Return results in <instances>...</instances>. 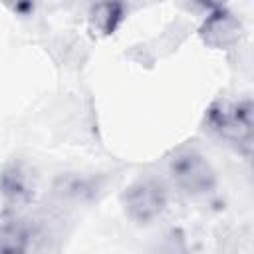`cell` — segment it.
Wrapping results in <instances>:
<instances>
[{
  "label": "cell",
  "instance_id": "1",
  "mask_svg": "<svg viewBox=\"0 0 254 254\" xmlns=\"http://www.w3.org/2000/svg\"><path fill=\"white\" fill-rule=\"evenodd\" d=\"M204 125L210 133L232 143L246 159L252 153V101L216 99L204 113Z\"/></svg>",
  "mask_w": 254,
  "mask_h": 254
},
{
  "label": "cell",
  "instance_id": "7",
  "mask_svg": "<svg viewBox=\"0 0 254 254\" xmlns=\"http://www.w3.org/2000/svg\"><path fill=\"white\" fill-rule=\"evenodd\" d=\"M32 230L22 220H8L0 226V252H26Z\"/></svg>",
  "mask_w": 254,
  "mask_h": 254
},
{
  "label": "cell",
  "instance_id": "5",
  "mask_svg": "<svg viewBox=\"0 0 254 254\" xmlns=\"http://www.w3.org/2000/svg\"><path fill=\"white\" fill-rule=\"evenodd\" d=\"M198 34H200V40L208 48L228 50L238 44V40L242 36V24L230 10H226L222 6L216 10H210V14L202 22Z\"/></svg>",
  "mask_w": 254,
  "mask_h": 254
},
{
  "label": "cell",
  "instance_id": "9",
  "mask_svg": "<svg viewBox=\"0 0 254 254\" xmlns=\"http://www.w3.org/2000/svg\"><path fill=\"white\" fill-rule=\"evenodd\" d=\"M2 2L10 12H14L18 16H30L36 6L34 0H2Z\"/></svg>",
  "mask_w": 254,
  "mask_h": 254
},
{
  "label": "cell",
  "instance_id": "3",
  "mask_svg": "<svg viewBox=\"0 0 254 254\" xmlns=\"http://www.w3.org/2000/svg\"><path fill=\"white\" fill-rule=\"evenodd\" d=\"M121 202L125 214L131 220L139 224H149L167 208V189L159 179L143 177L123 190Z\"/></svg>",
  "mask_w": 254,
  "mask_h": 254
},
{
  "label": "cell",
  "instance_id": "8",
  "mask_svg": "<svg viewBox=\"0 0 254 254\" xmlns=\"http://www.w3.org/2000/svg\"><path fill=\"white\" fill-rule=\"evenodd\" d=\"M95 190L93 181L77 175V173H67L62 175L56 183V194L62 198H71V200H83L87 196H91Z\"/></svg>",
  "mask_w": 254,
  "mask_h": 254
},
{
  "label": "cell",
  "instance_id": "6",
  "mask_svg": "<svg viewBox=\"0 0 254 254\" xmlns=\"http://www.w3.org/2000/svg\"><path fill=\"white\" fill-rule=\"evenodd\" d=\"M125 20L123 0H97L89 8V30L97 36H111Z\"/></svg>",
  "mask_w": 254,
  "mask_h": 254
},
{
  "label": "cell",
  "instance_id": "4",
  "mask_svg": "<svg viewBox=\"0 0 254 254\" xmlns=\"http://www.w3.org/2000/svg\"><path fill=\"white\" fill-rule=\"evenodd\" d=\"M36 194V177L24 163H10L0 171V196L10 208H22Z\"/></svg>",
  "mask_w": 254,
  "mask_h": 254
},
{
  "label": "cell",
  "instance_id": "10",
  "mask_svg": "<svg viewBox=\"0 0 254 254\" xmlns=\"http://www.w3.org/2000/svg\"><path fill=\"white\" fill-rule=\"evenodd\" d=\"M194 6H198V8H202V10H216V8H222L224 6V2L226 0H190Z\"/></svg>",
  "mask_w": 254,
  "mask_h": 254
},
{
  "label": "cell",
  "instance_id": "2",
  "mask_svg": "<svg viewBox=\"0 0 254 254\" xmlns=\"http://www.w3.org/2000/svg\"><path fill=\"white\" fill-rule=\"evenodd\" d=\"M169 175L173 183L187 194H206L216 187L212 165L194 149H179L169 159Z\"/></svg>",
  "mask_w": 254,
  "mask_h": 254
}]
</instances>
